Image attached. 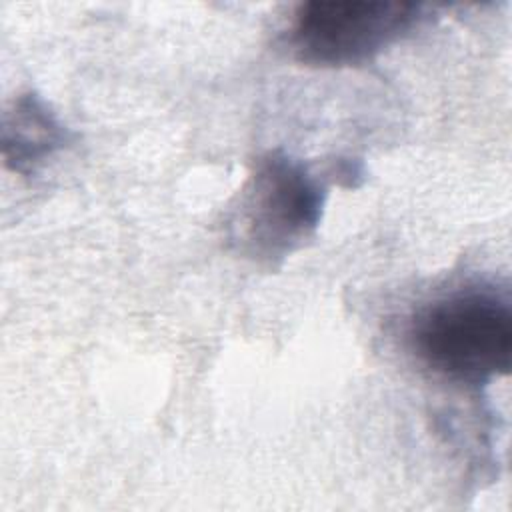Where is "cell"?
<instances>
[{
    "label": "cell",
    "instance_id": "cell-1",
    "mask_svg": "<svg viewBox=\"0 0 512 512\" xmlns=\"http://www.w3.org/2000/svg\"><path fill=\"white\" fill-rule=\"evenodd\" d=\"M416 356L438 376L484 386L512 364V308L492 286H460L424 304L410 320Z\"/></svg>",
    "mask_w": 512,
    "mask_h": 512
},
{
    "label": "cell",
    "instance_id": "cell-2",
    "mask_svg": "<svg viewBox=\"0 0 512 512\" xmlns=\"http://www.w3.org/2000/svg\"><path fill=\"white\" fill-rule=\"evenodd\" d=\"M324 188L308 168L282 152L258 158L230 216V240L254 260L274 262L314 234Z\"/></svg>",
    "mask_w": 512,
    "mask_h": 512
},
{
    "label": "cell",
    "instance_id": "cell-3",
    "mask_svg": "<svg viewBox=\"0 0 512 512\" xmlns=\"http://www.w3.org/2000/svg\"><path fill=\"white\" fill-rule=\"evenodd\" d=\"M420 4L406 0H314L298 6L288 46L314 66H358L408 34Z\"/></svg>",
    "mask_w": 512,
    "mask_h": 512
},
{
    "label": "cell",
    "instance_id": "cell-4",
    "mask_svg": "<svg viewBox=\"0 0 512 512\" xmlns=\"http://www.w3.org/2000/svg\"><path fill=\"white\" fill-rule=\"evenodd\" d=\"M68 140L64 126L34 94L16 100L4 124V158L16 172H26L44 162Z\"/></svg>",
    "mask_w": 512,
    "mask_h": 512
}]
</instances>
